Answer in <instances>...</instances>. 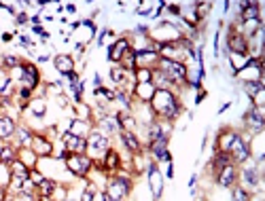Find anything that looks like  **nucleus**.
Returning a JSON list of instances; mask_svg holds the SVG:
<instances>
[{
  "label": "nucleus",
  "instance_id": "6e6552de",
  "mask_svg": "<svg viewBox=\"0 0 265 201\" xmlns=\"http://www.w3.org/2000/svg\"><path fill=\"white\" fill-rule=\"evenodd\" d=\"M242 123L253 136H261L265 129V117H263V108L250 104L248 110L242 114Z\"/></svg>",
  "mask_w": 265,
  "mask_h": 201
},
{
  "label": "nucleus",
  "instance_id": "1a4fd4ad",
  "mask_svg": "<svg viewBox=\"0 0 265 201\" xmlns=\"http://www.w3.org/2000/svg\"><path fill=\"white\" fill-rule=\"evenodd\" d=\"M147 178H149V189H151L153 201H159L163 195V174L159 169V163H155L153 159L147 163Z\"/></svg>",
  "mask_w": 265,
  "mask_h": 201
},
{
  "label": "nucleus",
  "instance_id": "c9c22d12",
  "mask_svg": "<svg viewBox=\"0 0 265 201\" xmlns=\"http://www.w3.org/2000/svg\"><path fill=\"white\" fill-rule=\"evenodd\" d=\"M165 178H174V163L172 161L165 163Z\"/></svg>",
  "mask_w": 265,
  "mask_h": 201
},
{
  "label": "nucleus",
  "instance_id": "9d476101",
  "mask_svg": "<svg viewBox=\"0 0 265 201\" xmlns=\"http://www.w3.org/2000/svg\"><path fill=\"white\" fill-rule=\"evenodd\" d=\"M19 83H21V87L34 91V89L38 87V83H40L38 68H36L34 64H30V62H21V77H19Z\"/></svg>",
  "mask_w": 265,
  "mask_h": 201
},
{
  "label": "nucleus",
  "instance_id": "39448f33",
  "mask_svg": "<svg viewBox=\"0 0 265 201\" xmlns=\"http://www.w3.org/2000/svg\"><path fill=\"white\" fill-rule=\"evenodd\" d=\"M227 155L231 157V163L238 165V167H240L242 163L250 161V159H253V148H250V140H246V138L238 132V136L233 138V142H231V146H229Z\"/></svg>",
  "mask_w": 265,
  "mask_h": 201
},
{
  "label": "nucleus",
  "instance_id": "a19ab883",
  "mask_svg": "<svg viewBox=\"0 0 265 201\" xmlns=\"http://www.w3.org/2000/svg\"><path fill=\"white\" fill-rule=\"evenodd\" d=\"M204 97H206V91L202 89L198 95H195V104H202V102H204Z\"/></svg>",
  "mask_w": 265,
  "mask_h": 201
},
{
  "label": "nucleus",
  "instance_id": "bb28decb",
  "mask_svg": "<svg viewBox=\"0 0 265 201\" xmlns=\"http://www.w3.org/2000/svg\"><path fill=\"white\" fill-rule=\"evenodd\" d=\"M11 176H15V178H23V180H28V174H30V169H28L19 159H15L11 165Z\"/></svg>",
  "mask_w": 265,
  "mask_h": 201
},
{
  "label": "nucleus",
  "instance_id": "aec40b11",
  "mask_svg": "<svg viewBox=\"0 0 265 201\" xmlns=\"http://www.w3.org/2000/svg\"><path fill=\"white\" fill-rule=\"evenodd\" d=\"M68 132L75 134V136H79V138H85V140H87V136L93 132V123L87 121V119L75 117V119L70 121V129H68Z\"/></svg>",
  "mask_w": 265,
  "mask_h": 201
},
{
  "label": "nucleus",
  "instance_id": "4c0bfd02",
  "mask_svg": "<svg viewBox=\"0 0 265 201\" xmlns=\"http://www.w3.org/2000/svg\"><path fill=\"white\" fill-rule=\"evenodd\" d=\"M195 184H198V174H193V176L189 178V191H191V195L195 193Z\"/></svg>",
  "mask_w": 265,
  "mask_h": 201
},
{
  "label": "nucleus",
  "instance_id": "473e14b6",
  "mask_svg": "<svg viewBox=\"0 0 265 201\" xmlns=\"http://www.w3.org/2000/svg\"><path fill=\"white\" fill-rule=\"evenodd\" d=\"M43 174H40V171H38V167H34V169H30V174H28V180H30L34 186H38L40 182H43Z\"/></svg>",
  "mask_w": 265,
  "mask_h": 201
},
{
  "label": "nucleus",
  "instance_id": "4be33fe9",
  "mask_svg": "<svg viewBox=\"0 0 265 201\" xmlns=\"http://www.w3.org/2000/svg\"><path fill=\"white\" fill-rule=\"evenodd\" d=\"M15 159H17V148L9 144V142H3V144H0V163L11 165Z\"/></svg>",
  "mask_w": 265,
  "mask_h": 201
},
{
  "label": "nucleus",
  "instance_id": "e433bc0d",
  "mask_svg": "<svg viewBox=\"0 0 265 201\" xmlns=\"http://www.w3.org/2000/svg\"><path fill=\"white\" fill-rule=\"evenodd\" d=\"M28 19H30V17H28V13H23V11L15 15V21H17L19 26H21V23H28Z\"/></svg>",
  "mask_w": 265,
  "mask_h": 201
},
{
  "label": "nucleus",
  "instance_id": "4468645a",
  "mask_svg": "<svg viewBox=\"0 0 265 201\" xmlns=\"http://www.w3.org/2000/svg\"><path fill=\"white\" fill-rule=\"evenodd\" d=\"M75 57L73 55H68V53H58L53 57V68L58 70V74L62 77H68V74H73L75 72Z\"/></svg>",
  "mask_w": 265,
  "mask_h": 201
},
{
  "label": "nucleus",
  "instance_id": "49530a36",
  "mask_svg": "<svg viewBox=\"0 0 265 201\" xmlns=\"http://www.w3.org/2000/svg\"><path fill=\"white\" fill-rule=\"evenodd\" d=\"M77 51L79 53H85V45H83V42H77Z\"/></svg>",
  "mask_w": 265,
  "mask_h": 201
},
{
  "label": "nucleus",
  "instance_id": "6ab92c4d",
  "mask_svg": "<svg viewBox=\"0 0 265 201\" xmlns=\"http://www.w3.org/2000/svg\"><path fill=\"white\" fill-rule=\"evenodd\" d=\"M15 119L9 117V114H0V142H11L15 138Z\"/></svg>",
  "mask_w": 265,
  "mask_h": 201
},
{
  "label": "nucleus",
  "instance_id": "f03ea898",
  "mask_svg": "<svg viewBox=\"0 0 265 201\" xmlns=\"http://www.w3.org/2000/svg\"><path fill=\"white\" fill-rule=\"evenodd\" d=\"M157 70L168 79L174 87H189V66L183 62H172L165 60V57H159Z\"/></svg>",
  "mask_w": 265,
  "mask_h": 201
},
{
  "label": "nucleus",
  "instance_id": "72a5a7b5",
  "mask_svg": "<svg viewBox=\"0 0 265 201\" xmlns=\"http://www.w3.org/2000/svg\"><path fill=\"white\" fill-rule=\"evenodd\" d=\"M32 32H34L36 36H40V38H43V40H47V38H49V32L45 30V28H43V26H34V28H32Z\"/></svg>",
  "mask_w": 265,
  "mask_h": 201
},
{
  "label": "nucleus",
  "instance_id": "423d86ee",
  "mask_svg": "<svg viewBox=\"0 0 265 201\" xmlns=\"http://www.w3.org/2000/svg\"><path fill=\"white\" fill-rule=\"evenodd\" d=\"M110 148V138L104 136L102 132H98V129H93V132L87 136V157L91 161H100L102 157L106 155V150Z\"/></svg>",
  "mask_w": 265,
  "mask_h": 201
},
{
  "label": "nucleus",
  "instance_id": "3c124183",
  "mask_svg": "<svg viewBox=\"0 0 265 201\" xmlns=\"http://www.w3.org/2000/svg\"><path fill=\"white\" fill-rule=\"evenodd\" d=\"M66 201H79V199H73V197H68V199H66Z\"/></svg>",
  "mask_w": 265,
  "mask_h": 201
},
{
  "label": "nucleus",
  "instance_id": "f704fd0d",
  "mask_svg": "<svg viewBox=\"0 0 265 201\" xmlns=\"http://www.w3.org/2000/svg\"><path fill=\"white\" fill-rule=\"evenodd\" d=\"M108 32H110L108 28H102V30L98 32V40H95V42H98V47H102V45H104V38H106V34H108Z\"/></svg>",
  "mask_w": 265,
  "mask_h": 201
},
{
  "label": "nucleus",
  "instance_id": "c756f323",
  "mask_svg": "<svg viewBox=\"0 0 265 201\" xmlns=\"http://www.w3.org/2000/svg\"><path fill=\"white\" fill-rule=\"evenodd\" d=\"M9 184H11V167L0 163V189L9 191Z\"/></svg>",
  "mask_w": 265,
  "mask_h": 201
},
{
  "label": "nucleus",
  "instance_id": "2f4dec72",
  "mask_svg": "<svg viewBox=\"0 0 265 201\" xmlns=\"http://www.w3.org/2000/svg\"><path fill=\"white\" fill-rule=\"evenodd\" d=\"M93 195H95V189H93V184L87 182V186L83 189V193L79 195V201H93Z\"/></svg>",
  "mask_w": 265,
  "mask_h": 201
},
{
  "label": "nucleus",
  "instance_id": "20e7f679",
  "mask_svg": "<svg viewBox=\"0 0 265 201\" xmlns=\"http://www.w3.org/2000/svg\"><path fill=\"white\" fill-rule=\"evenodd\" d=\"M238 184L242 186V189H246L248 193L257 191L261 186V167L253 159L238 167Z\"/></svg>",
  "mask_w": 265,
  "mask_h": 201
},
{
  "label": "nucleus",
  "instance_id": "b1692460",
  "mask_svg": "<svg viewBox=\"0 0 265 201\" xmlns=\"http://www.w3.org/2000/svg\"><path fill=\"white\" fill-rule=\"evenodd\" d=\"M30 112H32V117L34 119H43L45 117V112H47V102H45V97H32L30 99Z\"/></svg>",
  "mask_w": 265,
  "mask_h": 201
},
{
  "label": "nucleus",
  "instance_id": "c03bdc74",
  "mask_svg": "<svg viewBox=\"0 0 265 201\" xmlns=\"http://www.w3.org/2000/svg\"><path fill=\"white\" fill-rule=\"evenodd\" d=\"M229 7H231V3H229V0H227V3H223V13H225V15L229 13Z\"/></svg>",
  "mask_w": 265,
  "mask_h": 201
},
{
  "label": "nucleus",
  "instance_id": "393cba45",
  "mask_svg": "<svg viewBox=\"0 0 265 201\" xmlns=\"http://www.w3.org/2000/svg\"><path fill=\"white\" fill-rule=\"evenodd\" d=\"M242 89H244V93L253 99L255 95H259L261 91H265V87H263V81H242Z\"/></svg>",
  "mask_w": 265,
  "mask_h": 201
},
{
  "label": "nucleus",
  "instance_id": "a878e982",
  "mask_svg": "<svg viewBox=\"0 0 265 201\" xmlns=\"http://www.w3.org/2000/svg\"><path fill=\"white\" fill-rule=\"evenodd\" d=\"M55 186H58V182H55L53 178H43V182L36 186V195L38 197H51L53 191H55Z\"/></svg>",
  "mask_w": 265,
  "mask_h": 201
},
{
  "label": "nucleus",
  "instance_id": "37998d69",
  "mask_svg": "<svg viewBox=\"0 0 265 201\" xmlns=\"http://www.w3.org/2000/svg\"><path fill=\"white\" fill-rule=\"evenodd\" d=\"M227 108H231V102H227V104H223V106L219 108V114H223V112H225Z\"/></svg>",
  "mask_w": 265,
  "mask_h": 201
},
{
  "label": "nucleus",
  "instance_id": "2eb2a0df",
  "mask_svg": "<svg viewBox=\"0 0 265 201\" xmlns=\"http://www.w3.org/2000/svg\"><path fill=\"white\" fill-rule=\"evenodd\" d=\"M119 140H121V144L125 146V150L132 153L134 157H138V155L142 153V144H140V140H138V136L134 132L121 129V132H119Z\"/></svg>",
  "mask_w": 265,
  "mask_h": 201
},
{
  "label": "nucleus",
  "instance_id": "f8f14e48",
  "mask_svg": "<svg viewBox=\"0 0 265 201\" xmlns=\"http://www.w3.org/2000/svg\"><path fill=\"white\" fill-rule=\"evenodd\" d=\"M62 144H64V150L70 153V155H85L87 153V140L79 138V136H75L70 132L62 134Z\"/></svg>",
  "mask_w": 265,
  "mask_h": 201
},
{
  "label": "nucleus",
  "instance_id": "f257e3e1",
  "mask_svg": "<svg viewBox=\"0 0 265 201\" xmlns=\"http://www.w3.org/2000/svg\"><path fill=\"white\" fill-rule=\"evenodd\" d=\"M149 106L153 114H155V119L165 121V123L176 121L178 114L183 112V102H180V97L172 89H155Z\"/></svg>",
  "mask_w": 265,
  "mask_h": 201
},
{
  "label": "nucleus",
  "instance_id": "7c9ffc66",
  "mask_svg": "<svg viewBox=\"0 0 265 201\" xmlns=\"http://www.w3.org/2000/svg\"><path fill=\"white\" fill-rule=\"evenodd\" d=\"M3 66L9 68V70H15L17 66H21V60H19L17 55H5L3 57Z\"/></svg>",
  "mask_w": 265,
  "mask_h": 201
},
{
  "label": "nucleus",
  "instance_id": "58836bf2",
  "mask_svg": "<svg viewBox=\"0 0 265 201\" xmlns=\"http://www.w3.org/2000/svg\"><path fill=\"white\" fill-rule=\"evenodd\" d=\"M98 87H102V77L100 74H93V89H98Z\"/></svg>",
  "mask_w": 265,
  "mask_h": 201
},
{
  "label": "nucleus",
  "instance_id": "8fccbe9b",
  "mask_svg": "<svg viewBox=\"0 0 265 201\" xmlns=\"http://www.w3.org/2000/svg\"><path fill=\"white\" fill-rule=\"evenodd\" d=\"M3 201H15V197H11V195H7V197H5Z\"/></svg>",
  "mask_w": 265,
  "mask_h": 201
},
{
  "label": "nucleus",
  "instance_id": "a211bd4d",
  "mask_svg": "<svg viewBox=\"0 0 265 201\" xmlns=\"http://www.w3.org/2000/svg\"><path fill=\"white\" fill-rule=\"evenodd\" d=\"M153 93H155V85L153 83H136L132 89V97L138 99V104H149Z\"/></svg>",
  "mask_w": 265,
  "mask_h": 201
},
{
  "label": "nucleus",
  "instance_id": "ddd939ff",
  "mask_svg": "<svg viewBox=\"0 0 265 201\" xmlns=\"http://www.w3.org/2000/svg\"><path fill=\"white\" fill-rule=\"evenodd\" d=\"M214 180L221 189H233V186L238 184V165L227 163L225 167H221V171L214 176Z\"/></svg>",
  "mask_w": 265,
  "mask_h": 201
},
{
  "label": "nucleus",
  "instance_id": "5701e85b",
  "mask_svg": "<svg viewBox=\"0 0 265 201\" xmlns=\"http://www.w3.org/2000/svg\"><path fill=\"white\" fill-rule=\"evenodd\" d=\"M17 159H19L28 169H34L36 163H38V157H36V153H34L32 148H19V150H17Z\"/></svg>",
  "mask_w": 265,
  "mask_h": 201
},
{
  "label": "nucleus",
  "instance_id": "c85d7f7f",
  "mask_svg": "<svg viewBox=\"0 0 265 201\" xmlns=\"http://www.w3.org/2000/svg\"><path fill=\"white\" fill-rule=\"evenodd\" d=\"M231 201H253V193H248L240 184H235L231 189Z\"/></svg>",
  "mask_w": 265,
  "mask_h": 201
},
{
  "label": "nucleus",
  "instance_id": "7ed1b4c3",
  "mask_svg": "<svg viewBox=\"0 0 265 201\" xmlns=\"http://www.w3.org/2000/svg\"><path fill=\"white\" fill-rule=\"evenodd\" d=\"M132 193V178L125 174H115V176H106V186H104V195L108 201H123Z\"/></svg>",
  "mask_w": 265,
  "mask_h": 201
},
{
  "label": "nucleus",
  "instance_id": "9b49d317",
  "mask_svg": "<svg viewBox=\"0 0 265 201\" xmlns=\"http://www.w3.org/2000/svg\"><path fill=\"white\" fill-rule=\"evenodd\" d=\"M130 49H132V40L125 38V36H121V38H117L113 45L108 47V51H106V60L113 62L115 66H119V62L123 60V55L128 53Z\"/></svg>",
  "mask_w": 265,
  "mask_h": 201
},
{
  "label": "nucleus",
  "instance_id": "412c9836",
  "mask_svg": "<svg viewBox=\"0 0 265 201\" xmlns=\"http://www.w3.org/2000/svg\"><path fill=\"white\" fill-rule=\"evenodd\" d=\"M15 138H17V146H19V148H30L32 138H34V132H32L30 127H17V129H15Z\"/></svg>",
  "mask_w": 265,
  "mask_h": 201
},
{
  "label": "nucleus",
  "instance_id": "a18cd8bd",
  "mask_svg": "<svg viewBox=\"0 0 265 201\" xmlns=\"http://www.w3.org/2000/svg\"><path fill=\"white\" fill-rule=\"evenodd\" d=\"M64 9H66L68 13H77V7H75V5H66Z\"/></svg>",
  "mask_w": 265,
  "mask_h": 201
},
{
  "label": "nucleus",
  "instance_id": "f3484780",
  "mask_svg": "<svg viewBox=\"0 0 265 201\" xmlns=\"http://www.w3.org/2000/svg\"><path fill=\"white\" fill-rule=\"evenodd\" d=\"M98 132H102L104 136H119V132H121V125H119V121L115 119V114H102L100 119H98Z\"/></svg>",
  "mask_w": 265,
  "mask_h": 201
},
{
  "label": "nucleus",
  "instance_id": "79ce46f5",
  "mask_svg": "<svg viewBox=\"0 0 265 201\" xmlns=\"http://www.w3.org/2000/svg\"><path fill=\"white\" fill-rule=\"evenodd\" d=\"M30 21H32V26H40V15H32Z\"/></svg>",
  "mask_w": 265,
  "mask_h": 201
},
{
  "label": "nucleus",
  "instance_id": "dca6fc26",
  "mask_svg": "<svg viewBox=\"0 0 265 201\" xmlns=\"http://www.w3.org/2000/svg\"><path fill=\"white\" fill-rule=\"evenodd\" d=\"M30 148L36 153L38 159H43V157H51V155H53V144H51V140L45 138L43 134H34Z\"/></svg>",
  "mask_w": 265,
  "mask_h": 201
},
{
  "label": "nucleus",
  "instance_id": "cd10ccee",
  "mask_svg": "<svg viewBox=\"0 0 265 201\" xmlns=\"http://www.w3.org/2000/svg\"><path fill=\"white\" fill-rule=\"evenodd\" d=\"M134 83H153V70L151 68H136Z\"/></svg>",
  "mask_w": 265,
  "mask_h": 201
},
{
  "label": "nucleus",
  "instance_id": "de8ad7c7",
  "mask_svg": "<svg viewBox=\"0 0 265 201\" xmlns=\"http://www.w3.org/2000/svg\"><path fill=\"white\" fill-rule=\"evenodd\" d=\"M38 62H40V64H45V62H49V55H38Z\"/></svg>",
  "mask_w": 265,
  "mask_h": 201
},
{
  "label": "nucleus",
  "instance_id": "09e8293b",
  "mask_svg": "<svg viewBox=\"0 0 265 201\" xmlns=\"http://www.w3.org/2000/svg\"><path fill=\"white\" fill-rule=\"evenodd\" d=\"M3 40H5V42H9V40H13V34H9V32H5V34H3Z\"/></svg>",
  "mask_w": 265,
  "mask_h": 201
},
{
  "label": "nucleus",
  "instance_id": "0eeeda50",
  "mask_svg": "<svg viewBox=\"0 0 265 201\" xmlns=\"http://www.w3.org/2000/svg\"><path fill=\"white\" fill-rule=\"evenodd\" d=\"M64 163H66V169L70 171L73 176H77V178H87L93 171V161L89 159L87 155H70V153H68Z\"/></svg>",
  "mask_w": 265,
  "mask_h": 201
},
{
  "label": "nucleus",
  "instance_id": "ea45409f",
  "mask_svg": "<svg viewBox=\"0 0 265 201\" xmlns=\"http://www.w3.org/2000/svg\"><path fill=\"white\" fill-rule=\"evenodd\" d=\"M93 201H106V197H104V191H95V195H93Z\"/></svg>",
  "mask_w": 265,
  "mask_h": 201
}]
</instances>
